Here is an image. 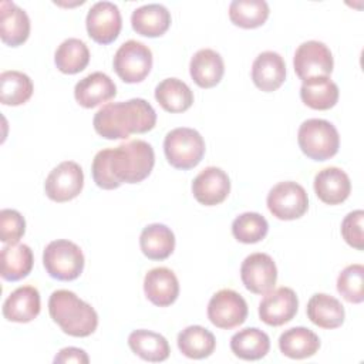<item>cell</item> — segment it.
Segmentation results:
<instances>
[{"instance_id":"cell-36","label":"cell","mask_w":364,"mask_h":364,"mask_svg":"<svg viewBox=\"0 0 364 364\" xmlns=\"http://www.w3.org/2000/svg\"><path fill=\"white\" fill-rule=\"evenodd\" d=\"M269 223L260 213L245 212L239 215L232 223V233L237 242L250 245L257 243L266 237Z\"/></svg>"},{"instance_id":"cell-11","label":"cell","mask_w":364,"mask_h":364,"mask_svg":"<svg viewBox=\"0 0 364 364\" xmlns=\"http://www.w3.org/2000/svg\"><path fill=\"white\" fill-rule=\"evenodd\" d=\"M84 186V172L74 161L58 164L44 182L46 195L58 203L77 198Z\"/></svg>"},{"instance_id":"cell-27","label":"cell","mask_w":364,"mask_h":364,"mask_svg":"<svg viewBox=\"0 0 364 364\" xmlns=\"http://www.w3.org/2000/svg\"><path fill=\"white\" fill-rule=\"evenodd\" d=\"M139 246L148 259L165 260L175 249V235L166 225L152 223L142 229Z\"/></svg>"},{"instance_id":"cell-29","label":"cell","mask_w":364,"mask_h":364,"mask_svg":"<svg viewBox=\"0 0 364 364\" xmlns=\"http://www.w3.org/2000/svg\"><path fill=\"white\" fill-rule=\"evenodd\" d=\"M155 100L168 112H185L193 104V92L179 78H165L155 87Z\"/></svg>"},{"instance_id":"cell-10","label":"cell","mask_w":364,"mask_h":364,"mask_svg":"<svg viewBox=\"0 0 364 364\" xmlns=\"http://www.w3.org/2000/svg\"><path fill=\"white\" fill-rule=\"evenodd\" d=\"M293 65L297 77L301 81L328 77L334 67V60L330 48L317 40L301 43L293 57Z\"/></svg>"},{"instance_id":"cell-15","label":"cell","mask_w":364,"mask_h":364,"mask_svg":"<svg viewBox=\"0 0 364 364\" xmlns=\"http://www.w3.org/2000/svg\"><path fill=\"white\" fill-rule=\"evenodd\" d=\"M230 192V179L228 173L218 166H208L200 171L192 182L195 199L205 206L222 203Z\"/></svg>"},{"instance_id":"cell-35","label":"cell","mask_w":364,"mask_h":364,"mask_svg":"<svg viewBox=\"0 0 364 364\" xmlns=\"http://www.w3.org/2000/svg\"><path fill=\"white\" fill-rule=\"evenodd\" d=\"M269 13V4L264 0H233L229 6L230 21L242 28L263 26Z\"/></svg>"},{"instance_id":"cell-2","label":"cell","mask_w":364,"mask_h":364,"mask_svg":"<svg viewBox=\"0 0 364 364\" xmlns=\"http://www.w3.org/2000/svg\"><path fill=\"white\" fill-rule=\"evenodd\" d=\"M156 124V112L144 98L108 102L94 115L95 132L105 139H127L131 134H145Z\"/></svg>"},{"instance_id":"cell-14","label":"cell","mask_w":364,"mask_h":364,"mask_svg":"<svg viewBox=\"0 0 364 364\" xmlns=\"http://www.w3.org/2000/svg\"><path fill=\"white\" fill-rule=\"evenodd\" d=\"M297 309V294L293 289L283 286L266 293L259 304V317L264 324L279 327L293 320Z\"/></svg>"},{"instance_id":"cell-12","label":"cell","mask_w":364,"mask_h":364,"mask_svg":"<svg viewBox=\"0 0 364 364\" xmlns=\"http://www.w3.org/2000/svg\"><path fill=\"white\" fill-rule=\"evenodd\" d=\"M88 36L98 44H109L117 40L122 27L121 13L111 1H97L91 6L85 18Z\"/></svg>"},{"instance_id":"cell-24","label":"cell","mask_w":364,"mask_h":364,"mask_svg":"<svg viewBox=\"0 0 364 364\" xmlns=\"http://www.w3.org/2000/svg\"><path fill=\"white\" fill-rule=\"evenodd\" d=\"M309 320L317 327L331 330L344 323V306L336 297L326 293H316L310 297L306 309Z\"/></svg>"},{"instance_id":"cell-21","label":"cell","mask_w":364,"mask_h":364,"mask_svg":"<svg viewBox=\"0 0 364 364\" xmlns=\"http://www.w3.org/2000/svg\"><path fill=\"white\" fill-rule=\"evenodd\" d=\"M30 36V18L27 13L13 1L0 3V37L10 47H18Z\"/></svg>"},{"instance_id":"cell-40","label":"cell","mask_w":364,"mask_h":364,"mask_svg":"<svg viewBox=\"0 0 364 364\" xmlns=\"http://www.w3.org/2000/svg\"><path fill=\"white\" fill-rule=\"evenodd\" d=\"M90 361L87 353L82 348L78 347H65L58 351V354L54 357L55 364H63V363H80V364H87Z\"/></svg>"},{"instance_id":"cell-33","label":"cell","mask_w":364,"mask_h":364,"mask_svg":"<svg viewBox=\"0 0 364 364\" xmlns=\"http://www.w3.org/2000/svg\"><path fill=\"white\" fill-rule=\"evenodd\" d=\"M34 91L33 81L21 71L10 70L0 74V101L4 105L17 107L27 102Z\"/></svg>"},{"instance_id":"cell-8","label":"cell","mask_w":364,"mask_h":364,"mask_svg":"<svg viewBox=\"0 0 364 364\" xmlns=\"http://www.w3.org/2000/svg\"><path fill=\"white\" fill-rule=\"evenodd\" d=\"M267 208L280 220H294L307 212L309 196L306 189L297 182H279L269 191Z\"/></svg>"},{"instance_id":"cell-7","label":"cell","mask_w":364,"mask_h":364,"mask_svg":"<svg viewBox=\"0 0 364 364\" xmlns=\"http://www.w3.org/2000/svg\"><path fill=\"white\" fill-rule=\"evenodd\" d=\"M112 64L117 75L124 82H141L152 68V51L141 41L128 40L117 50Z\"/></svg>"},{"instance_id":"cell-17","label":"cell","mask_w":364,"mask_h":364,"mask_svg":"<svg viewBox=\"0 0 364 364\" xmlns=\"http://www.w3.org/2000/svg\"><path fill=\"white\" fill-rule=\"evenodd\" d=\"M117 95L115 82L101 71H95L80 80L74 87L75 101L84 108H94Z\"/></svg>"},{"instance_id":"cell-18","label":"cell","mask_w":364,"mask_h":364,"mask_svg":"<svg viewBox=\"0 0 364 364\" xmlns=\"http://www.w3.org/2000/svg\"><path fill=\"white\" fill-rule=\"evenodd\" d=\"M253 84L264 91H276L286 80V64L283 57L276 51L260 53L252 65Z\"/></svg>"},{"instance_id":"cell-32","label":"cell","mask_w":364,"mask_h":364,"mask_svg":"<svg viewBox=\"0 0 364 364\" xmlns=\"http://www.w3.org/2000/svg\"><path fill=\"white\" fill-rule=\"evenodd\" d=\"M179 351L193 360L209 357L216 347L215 336L202 326H189L183 328L176 338Z\"/></svg>"},{"instance_id":"cell-19","label":"cell","mask_w":364,"mask_h":364,"mask_svg":"<svg viewBox=\"0 0 364 364\" xmlns=\"http://www.w3.org/2000/svg\"><path fill=\"white\" fill-rule=\"evenodd\" d=\"M40 293L34 286H21L13 290L3 303V316L9 321L28 323L40 314Z\"/></svg>"},{"instance_id":"cell-22","label":"cell","mask_w":364,"mask_h":364,"mask_svg":"<svg viewBox=\"0 0 364 364\" xmlns=\"http://www.w3.org/2000/svg\"><path fill=\"white\" fill-rule=\"evenodd\" d=\"M189 73L198 87L212 88L220 82L225 74L223 58L212 48H202L191 58Z\"/></svg>"},{"instance_id":"cell-20","label":"cell","mask_w":364,"mask_h":364,"mask_svg":"<svg viewBox=\"0 0 364 364\" xmlns=\"http://www.w3.org/2000/svg\"><path fill=\"white\" fill-rule=\"evenodd\" d=\"M314 192L317 198L327 205L343 203L351 192L348 175L337 166H328L314 176Z\"/></svg>"},{"instance_id":"cell-1","label":"cell","mask_w":364,"mask_h":364,"mask_svg":"<svg viewBox=\"0 0 364 364\" xmlns=\"http://www.w3.org/2000/svg\"><path fill=\"white\" fill-rule=\"evenodd\" d=\"M155 165L154 148L134 139L117 148L101 149L92 159L91 173L95 185L101 189H117L125 183H139L149 176Z\"/></svg>"},{"instance_id":"cell-3","label":"cell","mask_w":364,"mask_h":364,"mask_svg":"<svg viewBox=\"0 0 364 364\" xmlns=\"http://www.w3.org/2000/svg\"><path fill=\"white\" fill-rule=\"evenodd\" d=\"M48 313L60 328L73 337H88L98 326V314L91 304L71 290H55L48 299Z\"/></svg>"},{"instance_id":"cell-9","label":"cell","mask_w":364,"mask_h":364,"mask_svg":"<svg viewBox=\"0 0 364 364\" xmlns=\"http://www.w3.org/2000/svg\"><path fill=\"white\" fill-rule=\"evenodd\" d=\"M247 303L235 290L222 289L216 291L208 304V318L218 328L232 330L247 318Z\"/></svg>"},{"instance_id":"cell-39","label":"cell","mask_w":364,"mask_h":364,"mask_svg":"<svg viewBox=\"0 0 364 364\" xmlns=\"http://www.w3.org/2000/svg\"><path fill=\"white\" fill-rule=\"evenodd\" d=\"M363 220L364 212L361 209L350 212L341 223V235L347 245L357 250L364 249V237H363Z\"/></svg>"},{"instance_id":"cell-4","label":"cell","mask_w":364,"mask_h":364,"mask_svg":"<svg viewBox=\"0 0 364 364\" xmlns=\"http://www.w3.org/2000/svg\"><path fill=\"white\" fill-rule=\"evenodd\" d=\"M297 142L307 158L327 161L338 152L340 135L330 121L310 118L301 122L297 132Z\"/></svg>"},{"instance_id":"cell-30","label":"cell","mask_w":364,"mask_h":364,"mask_svg":"<svg viewBox=\"0 0 364 364\" xmlns=\"http://www.w3.org/2000/svg\"><path fill=\"white\" fill-rule=\"evenodd\" d=\"M338 87L328 77H317L303 81L300 98L304 105L313 109H330L338 101Z\"/></svg>"},{"instance_id":"cell-31","label":"cell","mask_w":364,"mask_h":364,"mask_svg":"<svg viewBox=\"0 0 364 364\" xmlns=\"http://www.w3.org/2000/svg\"><path fill=\"white\" fill-rule=\"evenodd\" d=\"M128 346L134 354L151 363L165 361L171 353L169 344L164 336L142 328L128 336Z\"/></svg>"},{"instance_id":"cell-13","label":"cell","mask_w":364,"mask_h":364,"mask_svg":"<svg viewBox=\"0 0 364 364\" xmlns=\"http://www.w3.org/2000/svg\"><path fill=\"white\" fill-rule=\"evenodd\" d=\"M240 279L249 291L266 294L276 286V263L266 253H252L242 262Z\"/></svg>"},{"instance_id":"cell-28","label":"cell","mask_w":364,"mask_h":364,"mask_svg":"<svg viewBox=\"0 0 364 364\" xmlns=\"http://www.w3.org/2000/svg\"><path fill=\"white\" fill-rule=\"evenodd\" d=\"M230 350L242 360L256 361L269 353L270 338L264 331L256 327H246L232 336Z\"/></svg>"},{"instance_id":"cell-5","label":"cell","mask_w":364,"mask_h":364,"mask_svg":"<svg viewBox=\"0 0 364 364\" xmlns=\"http://www.w3.org/2000/svg\"><path fill=\"white\" fill-rule=\"evenodd\" d=\"M164 152L166 161L173 168L188 171L202 161L205 155V141L196 129L179 127L166 134Z\"/></svg>"},{"instance_id":"cell-37","label":"cell","mask_w":364,"mask_h":364,"mask_svg":"<svg viewBox=\"0 0 364 364\" xmlns=\"http://www.w3.org/2000/svg\"><path fill=\"white\" fill-rule=\"evenodd\" d=\"M337 290L348 303H363L364 266L360 263H354L343 269L337 277Z\"/></svg>"},{"instance_id":"cell-38","label":"cell","mask_w":364,"mask_h":364,"mask_svg":"<svg viewBox=\"0 0 364 364\" xmlns=\"http://www.w3.org/2000/svg\"><path fill=\"white\" fill-rule=\"evenodd\" d=\"M26 233V220L18 210L1 209L0 212V240L6 245L18 243Z\"/></svg>"},{"instance_id":"cell-34","label":"cell","mask_w":364,"mask_h":364,"mask_svg":"<svg viewBox=\"0 0 364 364\" xmlns=\"http://www.w3.org/2000/svg\"><path fill=\"white\" fill-rule=\"evenodd\" d=\"M54 63L64 74H77L90 63V50L80 38H67L55 50Z\"/></svg>"},{"instance_id":"cell-23","label":"cell","mask_w":364,"mask_h":364,"mask_svg":"<svg viewBox=\"0 0 364 364\" xmlns=\"http://www.w3.org/2000/svg\"><path fill=\"white\" fill-rule=\"evenodd\" d=\"M131 24L136 34L144 37H159L171 26V13L162 4H144L132 11Z\"/></svg>"},{"instance_id":"cell-26","label":"cell","mask_w":364,"mask_h":364,"mask_svg":"<svg viewBox=\"0 0 364 364\" xmlns=\"http://www.w3.org/2000/svg\"><path fill=\"white\" fill-rule=\"evenodd\" d=\"M279 348L283 355L293 360H303L314 355L320 348L317 334L306 327H291L279 337Z\"/></svg>"},{"instance_id":"cell-25","label":"cell","mask_w":364,"mask_h":364,"mask_svg":"<svg viewBox=\"0 0 364 364\" xmlns=\"http://www.w3.org/2000/svg\"><path fill=\"white\" fill-rule=\"evenodd\" d=\"M31 249L24 243H10L0 252L1 277L7 282H18L27 277L33 269Z\"/></svg>"},{"instance_id":"cell-6","label":"cell","mask_w":364,"mask_h":364,"mask_svg":"<svg viewBox=\"0 0 364 364\" xmlns=\"http://www.w3.org/2000/svg\"><path fill=\"white\" fill-rule=\"evenodd\" d=\"M84 255L78 245L67 239L50 242L43 252V264L50 277L71 282L84 270Z\"/></svg>"},{"instance_id":"cell-16","label":"cell","mask_w":364,"mask_h":364,"mask_svg":"<svg viewBox=\"0 0 364 364\" xmlns=\"http://www.w3.org/2000/svg\"><path fill=\"white\" fill-rule=\"evenodd\" d=\"M144 291L152 304L168 307L179 296L178 277L168 267H154L144 277Z\"/></svg>"}]
</instances>
